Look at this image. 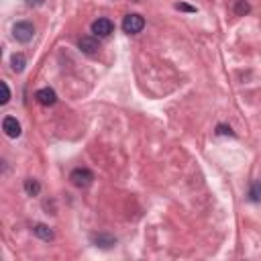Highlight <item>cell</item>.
Instances as JSON below:
<instances>
[{"mask_svg": "<svg viewBox=\"0 0 261 261\" xmlns=\"http://www.w3.org/2000/svg\"><path fill=\"white\" fill-rule=\"evenodd\" d=\"M10 65H12V69H14L16 73H20V71L24 69V65H27V57H24L22 53H14V55L10 57Z\"/></svg>", "mask_w": 261, "mask_h": 261, "instance_id": "cell-10", "label": "cell"}, {"mask_svg": "<svg viewBox=\"0 0 261 261\" xmlns=\"http://www.w3.org/2000/svg\"><path fill=\"white\" fill-rule=\"evenodd\" d=\"M2 130H4L10 139H16V137H20V122H18L14 116H4V120H2Z\"/></svg>", "mask_w": 261, "mask_h": 261, "instance_id": "cell-6", "label": "cell"}, {"mask_svg": "<svg viewBox=\"0 0 261 261\" xmlns=\"http://www.w3.org/2000/svg\"><path fill=\"white\" fill-rule=\"evenodd\" d=\"M0 88H2V98H0V104L4 106V104L10 100V90H8V84H6V82H0Z\"/></svg>", "mask_w": 261, "mask_h": 261, "instance_id": "cell-14", "label": "cell"}, {"mask_svg": "<svg viewBox=\"0 0 261 261\" xmlns=\"http://www.w3.org/2000/svg\"><path fill=\"white\" fill-rule=\"evenodd\" d=\"M143 27H145V18L141 14H135L133 12V14H126L122 18V31L126 35H137V33L143 31Z\"/></svg>", "mask_w": 261, "mask_h": 261, "instance_id": "cell-2", "label": "cell"}, {"mask_svg": "<svg viewBox=\"0 0 261 261\" xmlns=\"http://www.w3.org/2000/svg\"><path fill=\"white\" fill-rule=\"evenodd\" d=\"M249 200L251 202H261V184H253L249 190Z\"/></svg>", "mask_w": 261, "mask_h": 261, "instance_id": "cell-13", "label": "cell"}, {"mask_svg": "<svg viewBox=\"0 0 261 261\" xmlns=\"http://www.w3.org/2000/svg\"><path fill=\"white\" fill-rule=\"evenodd\" d=\"M92 243L100 249H110L116 245V237H112L108 232H96V234H92Z\"/></svg>", "mask_w": 261, "mask_h": 261, "instance_id": "cell-7", "label": "cell"}, {"mask_svg": "<svg viewBox=\"0 0 261 261\" xmlns=\"http://www.w3.org/2000/svg\"><path fill=\"white\" fill-rule=\"evenodd\" d=\"M69 179L75 188H88L94 179V173L88 169V167H75L71 173H69Z\"/></svg>", "mask_w": 261, "mask_h": 261, "instance_id": "cell-3", "label": "cell"}, {"mask_svg": "<svg viewBox=\"0 0 261 261\" xmlns=\"http://www.w3.org/2000/svg\"><path fill=\"white\" fill-rule=\"evenodd\" d=\"M112 29H114V24H112V20H108V18H96V20L92 22V33H94V37H108V35L112 33Z\"/></svg>", "mask_w": 261, "mask_h": 261, "instance_id": "cell-4", "label": "cell"}, {"mask_svg": "<svg viewBox=\"0 0 261 261\" xmlns=\"http://www.w3.org/2000/svg\"><path fill=\"white\" fill-rule=\"evenodd\" d=\"M77 45H80V49H82L86 55H94V53H98V49H100V45H98V41H96L94 37H82V39L77 41Z\"/></svg>", "mask_w": 261, "mask_h": 261, "instance_id": "cell-8", "label": "cell"}, {"mask_svg": "<svg viewBox=\"0 0 261 261\" xmlns=\"http://www.w3.org/2000/svg\"><path fill=\"white\" fill-rule=\"evenodd\" d=\"M24 192H27L29 196H37V194L41 192V184H39L37 179L29 177V179H24Z\"/></svg>", "mask_w": 261, "mask_h": 261, "instance_id": "cell-11", "label": "cell"}, {"mask_svg": "<svg viewBox=\"0 0 261 261\" xmlns=\"http://www.w3.org/2000/svg\"><path fill=\"white\" fill-rule=\"evenodd\" d=\"M232 8H234V14H237V16H245V14L251 12V4H249L247 0H237Z\"/></svg>", "mask_w": 261, "mask_h": 261, "instance_id": "cell-12", "label": "cell"}, {"mask_svg": "<svg viewBox=\"0 0 261 261\" xmlns=\"http://www.w3.org/2000/svg\"><path fill=\"white\" fill-rule=\"evenodd\" d=\"M12 35H14V39L18 43H29L35 37V27L29 20H20V22H16L12 27Z\"/></svg>", "mask_w": 261, "mask_h": 261, "instance_id": "cell-1", "label": "cell"}, {"mask_svg": "<svg viewBox=\"0 0 261 261\" xmlns=\"http://www.w3.org/2000/svg\"><path fill=\"white\" fill-rule=\"evenodd\" d=\"M35 100L43 106H51V104L57 102V94H55L53 88H41V90L35 92Z\"/></svg>", "mask_w": 261, "mask_h": 261, "instance_id": "cell-5", "label": "cell"}, {"mask_svg": "<svg viewBox=\"0 0 261 261\" xmlns=\"http://www.w3.org/2000/svg\"><path fill=\"white\" fill-rule=\"evenodd\" d=\"M216 133H218V135H228V137L234 135V133L230 130V126H224V124H218V126H216Z\"/></svg>", "mask_w": 261, "mask_h": 261, "instance_id": "cell-16", "label": "cell"}, {"mask_svg": "<svg viewBox=\"0 0 261 261\" xmlns=\"http://www.w3.org/2000/svg\"><path fill=\"white\" fill-rule=\"evenodd\" d=\"M175 8L177 10H184V12H196V6H190L186 2H175Z\"/></svg>", "mask_w": 261, "mask_h": 261, "instance_id": "cell-15", "label": "cell"}, {"mask_svg": "<svg viewBox=\"0 0 261 261\" xmlns=\"http://www.w3.org/2000/svg\"><path fill=\"white\" fill-rule=\"evenodd\" d=\"M33 232H35L41 241H51V239H53V230H51L47 224H35V226H33Z\"/></svg>", "mask_w": 261, "mask_h": 261, "instance_id": "cell-9", "label": "cell"}, {"mask_svg": "<svg viewBox=\"0 0 261 261\" xmlns=\"http://www.w3.org/2000/svg\"><path fill=\"white\" fill-rule=\"evenodd\" d=\"M29 6H41L43 4V0H24Z\"/></svg>", "mask_w": 261, "mask_h": 261, "instance_id": "cell-17", "label": "cell"}]
</instances>
